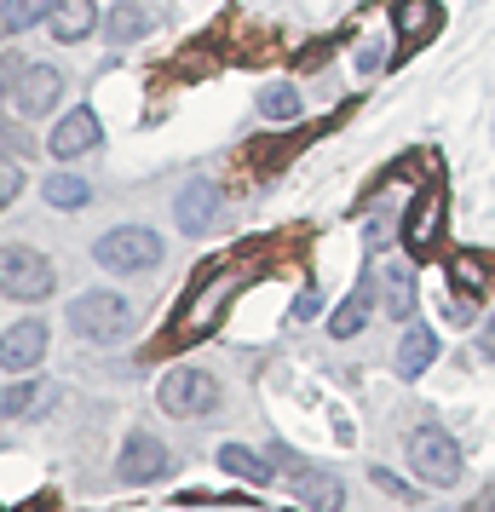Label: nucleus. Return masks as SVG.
Wrapping results in <instances>:
<instances>
[{
    "instance_id": "nucleus-1",
    "label": "nucleus",
    "mask_w": 495,
    "mask_h": 512,
    "mask_svg": "<svg viewBox=\"0 0 495 512\" xmlns=\"http://www.w3.org/2000/svg\"><path fill=\"white\" fill-rule=\"evenodd\" d=\"M162 236L150 231V225H116V231H104L93 242V259L110 271V277H144V271H156L162 265Z\"/></svg>"
},
{
    "instance_id": "nucleus-2",
    "label": "nucleus",
    "mask_w": 495,
    "mask_h": 512,
    "mask_svg": "<svg viewBox=\"0 0 495 512\" xmlns=\"http://www.w3.org/2000/svg\"><path fill=\"white\" fill-rule=\"evenodd\" d=\"M70 328L81 340H93V346L127 340L133 305H127V294H116V288H87V294H75V305H70Z\"/></svg>"
},
{
    "instance_id": "nucleus-3",
    "label": "nucleus",
    "mask_w": 495,
    "mask_h": 512,
    "mask_svg": "<svg viewBox=\"0 0 495 512\" xmlns=\"http://www.w3.org/2000/svg\"><path fill=\"white\" fill-rule=\"evenodd\" d=\"M409 466H415V478L432 489H455L461 484V472H467V455H461V443L449 438L444 426H415L409 432Z\"/></svg>"
},
{
    "instance_id": "nucleus-4",
    "label": "nucleus",
    "mask_w": 495,
    "mask_h": 512,
    "mask_svg": "<svg viewBox=\"0 0 495 512\" xmlns=\"http://www.w3.org/2000/svg\"><path fill=\"white\" fill-rule=\"evenodd\" d=\"M52 282H58V271H52V259L41 248H24V242L0 248V294L6 300L41 305V300H52Z\"/></svg>"
},
{
    "instance_id": "nucleus-5",
    "label": "nucleus",
    "mask_w": 495,
    "mask_h": 512,
    "mask_svg": "<svg viewBox=\"0 0 495 512\" xmlns=\"http://www.w3.org/2000/svg\"><path fill=\"white\" fill-rule=\"evenodd\" d=\"M219 374L208 369H190V363H179V369L162 374V386H156V403H162L173 420H196V415H213L219 409Z\"/></svg>"
},
{
    "instance_id": "nucleus-6",
    "label": "nucleus",
    "mask_w": 495,
    "mask_h": 512,
    "mask_svg": "<svg viewBox=\"0 0 495 512\" xmlns=\"http://www.w3.org/2000/svg\"><path fill=\"white\" fill-rule=\"evenodd\" d=\"M173 219H179L185 236H213L225 225V190L213 185V179H190V185L173 196Z\"/></svg>"
},
{
    "instance_id": "nucleus-7",
    "label": "nucleus",
    "mask_w": 495,
    "mask_h": 512,
    "mask_svg": "<svg viewBox=\"0 0 495 512\" xmlns=\"http://www.w3.org/2000/svg\"><path fill=\"white\" fill-rule=\"evenodd\" d=\"M271 455L288 466V489H294V495H300L311 512H340V507H346V484H340L334 472H323V466H306L300 455H288V449H271Z\"/></svg>"
},
{
    "instance_id": "nucleus-8",
    "label": "nucleus",
    "mask_w": 495,
    "mask_h": 512,
    "mask_svg": "<svg viewBox=\"0 0 495 512\" xmlns=\"http://www.w3.org/2000/svg\"><path fill=\"white\" fill-rule=\"evenodd\" d=\"M58 98H64V70H58V64H29L12 104H18V116L24 121H41V116L58 110Z\"/></svg>"
},
{
    "instance_id": "nucleus-9",
    "label": "nucleus",
    "mask_w": 495,
    "mask_h": 512,
    "mask_svg": "<svg viewBox=\"0 0 495 512\" xmlns=\"http://www.w3.org/2000/svg\"><path fill=\"white\" fill-rule=\"evenodd\" d=\"M167 472V443L156 432H127L116 455V478L121 484H144V478H162Z\"/></svg>"
},
{
    "instance_id": "nucleus-10",
    "label": "nucleus",
    "mask_w": 495,
    "mask_h": 512,
    "mask_svg": "<svg viewBox=\"0 0 495 512\" xmlns=\"http://www.w3.org/2000/svg\"><path fill=\"white\" fill-rule=\"evenodd\" d=\"M47 323H35V317H24V323H12L6 334H0V369L6 374H24L35 369L41 357H47Z\"/></svg>"
},
{
    "instance_id": "nucleus-11",
    "label": "nucleus",
    "mask_w": 495,
    "mask_h": 512,
    "mask_svg": "<svg viewBox=\"0 0 495 512\" xmlns=\"http://www.w3.org/2000/svg\"><path fill=\"white\" fill-rule=\"evenodd\" d=\"M438 231H444V196L426 190V196H415V208L403 213V248L409 254H426L438 242Z\"/></svg>"
},
{
    "instance_id": "nucleus-12",
    "label": "nucleus",
    "mask_w": 495,
    "mask_h": 512,
    "mask_svg": "<svg viewBox=\"0 0 495 512\" xmlns=\"http://www.w3.org/2000/svg\"><path fill=\"white\" fill-rule=\"evenodd\" d=\"M104 144V127H98L93 110H64V121L52 127V156H87V150H98Z\"/></svg>"
},
{
    "instance_id": "nucleus-13",
    "label": "nucleus",
    "mask_w": 495,
    "mask_h": 512,
    "mask_svg": "<svg viewBox=\"0 0 495 512\" xmlns=\"http://www.w3.org/2000/svg\"><path fill=\"white\" fill-rule=\"evenodd\" d=\"M432 363H438V334H432L426 323H409V328H403V340H398V357H392V369H398L403 380H421Z\"/></svg>"
},
{
    "instance_id": "nucleus-14",
    "label": "nucleus",
    "mask_w": 495,
    "mask_h": 512,
    "mask_svg": "<svg viewBox=\"0 0 495 512\" xmlns=\"http://www.w3.org/2000/svg\"><path fill=\"white\" fill-rule=\"evenodd\" d=\"M392 18H398V52H415L438 35V0H398Z\"/></svg>"
},
{
    "instance_id": "nucleus-15",
    "label": "nucleus",
    "mask_w": 495,
    "mask_h": 512,
    "mask_svg": "<svg viewBox=\"0 0 495 512\" xmlns=\"http://www.w3.org/2000/svg\"><path fill=\"white\" fill-rule=\"evenodd\" d=\"M369 317H375V288H369V282H357L352 294L329 311V340H352V334H363Z\"/></svg>"
},
{
    "instance_id": "nucleus-16",
    "label": "nucleus",
    "mask_w": 495,
    "mask_h": 512,
    "mask_svg": "<svg viewBox=\"0 0 495 512\" xmlns=\"http://www.w3.org/2000/svg\"><path fill=\"white\" fill-rule=\"evenodd\" d=\"M236 282H242V277H219V282H208V288H202V300L190 305L185 317H179V334H208V328L219 323V311L231 305Z\"/></svg>"
},
{
    "instance_id": "nucleus-17",
    "label": "nucleus",
    "mask_w": 495,
    "mask_h": 512,
    "mask_svg": "<svg viewBox=\"0 0 495 512\" xmlns=\"http://www.w3.org/2000/svg\"><path fill=\"white\" fill-rule=\"evenodd\" d=\"M93 29H98V6L93 0H58V6H52V35H58L64 47L87 41Z\"/></svg>"
},
{
    "instance_id": "nucleus-18",
    "label": "nucleus",
    "mask_w": 495,
    "mask_h": 512,
    "mask_svg": "<svg viewBox=\"0 0 495 512\" xmlns=\"http://www.w3.org/2000/svg\"><path fill=\"white\" fill-rule=\"evenodd\" d=\"M380 311L398 317V323L415 317V277H409V265H386L380 271Z\"/></svg>"
},
{
    "instance_id": "nucleus-19",
    "label": "nucleus",
    "mask_w": 495,
    "mask_h": 512,
    "mask_svg": "<svg viewBox=\"0 0 495 512\" xmlns=\"http://www.w3.org/2000/svg\"><path fill=\"white\" fill-rule=\"evenodd\" d=\"M260 121H271V127H288V121H300V87L294 81H271V87H260Z\"/></svg>"
},
{
    "instance_id": "nucleus-20",
    "label": "nucleus",
    "mask_w": 495,
    "mask_h": 512,
    "mask_svg": "<svg viewBox=\"0 0 495 512\" xmlns=\"http://www.w3.org/2000/svg\"><path fill=\"white\" fill-rule=\"evenodd\" d=\"M219 466H225L231 478H242V484H254V489L277 484V478H271V461L254 455V449H242V443H225V449H219Z\"/></svg>"
},
{
    "instance_id": "nucleus-21",
    "label": "nucleus",
    "mask_w": 495,
    "mask_h": 512,
    "mask_svg": "<svg viewBox=\"0 0 495 512\" xmlns=\"http://www.w3.org/2000/svg\"><path fill=\"white\" fill-rule=\"evenodd\" d=\"M41 196H47V202H52L58 213H81L87 202H93V185H87L81 173H47Z\"/></svg>"
},
{
    "instance_id": "nucleus-22",
    "label": "nucleus",
    "mask_w": 495,
    "mask_h": 512,
    "mask_svg": "<svg viewBox=\"0 0 495 512\" xmlns=\"http://www.w3.org/2000/svg\"><path fill=\"white\" fill-rule=\"evenodd\" d=\"M98 29H104V41L127 47V41H139L144 29H150V12H144V6H133V0H121V6H116V12H110Z\"/></svg>"
},
{
    "instance_id": "nucleus-23",
    "label": "nucleus",
    "mask_w": 495,
    "mask_h": 512,
    "mask_svg": "<svg viewBox=\"0 0 495 512\" xmlns=\"http://www.w3.org/2000/svg\"><path fill=\"white\" fill-rule=\"evenodd\" d=\"M52 6H58V0H6V6H0V35L35 29L41 18H52Z\"/></svg>"
},
{
    "instance_id": "nucleus-24",
    "label": "nucleus",
    "mask_w": 495,
    "mask_h": 512,
    "mask_svg": "<svg viewBox=\"0 0 495 512\" xmlns=\"http://www.w3.org/2000/svg\"><path fill=\"white\" fill-rule=\"evenodd\" d=\"M41 397H47V380H18V386H0V420L29 415Z\"/></svg>"
},
{
    "instance_id": "nucleus-25",
    "label": "nucleus",
    "mask_w": 495,
    "mask_h": 512,
    "mask_svg": "<svg viewBox=\"0 0 495 512\" xmlns=\"http://www.w3.org/2000/svg\"><path fill=\"white\" fill-rule=\"evenodd\" d=\"M24 70H29V58H18V52H0V110H6V98H18Z\"/></svg>"
},
{
    "instance_id": "nucleus-26",
    "label": "nucleus",
    "mask_w": 495,
    "mask_h": 512,
    "mask_svg": "<svg viewBox=\"0 0 495 512\" xmlns=\"http://www.w3.org/2000/svg\"><path fill=\"white\" fill-rule=\"evenodd\" d=\"M18 196H24V167L12 162V156H0V213L12 208Z\"/></svg>"
},
{
    "instance_id": "nucleus-27",
    "label": "nucleus",
    "mask_w": 495,
    "mask_h": 512,
    "mask_svg": "<svg viewBox=\"0 0 495 512\" xmlns=\"http://www.w3.org/2000/svg\"><path fill=\"white\" fill-rule=\"evenodd\" d=\"M29 150H35V139H29L24 127H6V121H0V156H12V162H24Z\"/></svg>"
},
{
    "instance_id": "nucleus-28",
    "label": "nucleus",
    "mask_w": 495,
    "mask_h": 512,
    "mask_svg": "<svg viewBox=\"0 0 495 512\" xmlns=\"http://www.w3.org/2000/svg\"><path fill=\"white\" fill-rule=\"evenodd\" d=\"M375 484H380V489H386V495H398V501H415V489L403 484L398 472H386V466H375Z\"/></svg>"
},
{
    "instance_id": "nucleus-29",
    "label": "nucleus",
    "mask_w": 495,
    "mask_h": 512,
    "mask_svg": "<svg viewBox=\"0 0 495 512\" xmlns=\"http://www.w3.org/2000/svg\"><path fill=\"white\" fill-rule=\"evenodd\" d=\"M317 311H323V294H300V300H294V317H300V323L317 317Z\"/></svg>"
},
{
    "instance_id": "nucleus-30",
    "label": "nucleus",
    "mask_w": 495,
    "mask_h": 512,
    "mask_svg": "<svg viewBox=\"0 0 495 512\" xmlns=\"http://www.w3.org/2000/svg\"><path fill=\"white\" fill-rule=\"evenodd\" d=\"M478 357H490V363H495V317L478 328Z\"/></svg>"
}]
</instances>
